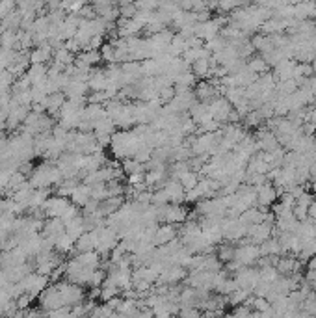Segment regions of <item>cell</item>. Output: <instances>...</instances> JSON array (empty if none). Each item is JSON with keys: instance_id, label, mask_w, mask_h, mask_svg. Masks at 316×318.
<instances>
[{"instance_id": "cell-1", "label": "cell", "mask_w": 316, "mask_h": 318, "mask_svg": "<svg viewBox=\"0 0 316 318\" xmlns=\"http://www.w3.org/2000/svg\"><path fill=\"white\" fill-rule=\"evenodd\" d=\"M261 257V249H259V244H253V242H246V244H240L234 251V259L244 266H253L257 265Z\"/></svg>"}, {"instance_id": "cell-2", "label": "cell", "mask_w": 316, "mask_h": 318, "mask_svg": "<svg viewBox=\"0 0 316 318\" xmlns=\"http://www.w3.org/2000/svg\"><path fill=\"white\" fill-rule=\"evenodd\" d=\"M277 190H275V186L270 182V180H266L264 184L261 186H257V205L255 207H259V209H263V211H268V207H272L275 201H277Z\"/></svg>"}, {"instance_id": "cell-3", "label": "cell", "mask_w": 316, "mask_h": 318, "mask_svg": "<svg viewBox=\"0 0 316 318\" xmlns=\"http://www.w3.org/2000/svg\"><path fill=\"white\" fill-rule=\"evenodd\" d=\"M188 276V270L184 268V266H179V265H168L162 272H160V276L157 279V285L158 283H164V285H173V283H180V281H184Z\"/></svg>"}, {"instance_id": "cell-4", "label": "cell", "mask_w": 316, "mask_h": 318, "mask_svg": "<svg viewBox=\"0 0 316 318\" xmlns=\"http://www.w3.org/2000/svg\"><path fill=\"white\" fill-rule=\"evenodd\" d=\"M220 86H214L211 80H201L193 88V93H195L197 101H201V103H211L216 97H221Z\"/></svg>"}, {"instance_id": "cell-5", "label": "cell", "mask_w": 316, "mask_h": 318, "mask_svg": "<svg viewBox=\"0 0 316 318\" xmlns=\"http://www.w3.org/2000/svg\"><path fill=\"white\" fill-rule=\"evenodd\" d=\"M209 108H211V114L216 121L225 123L227 117H229V112L232 110V105L225 99V97H216L214 101L209 103Z\"/></svg>"}, {"instance_id": "cell-6", "label": "cell", "mask_w": 316, "mask_h": 318, "mask_svg": "<svg viewBox=\"0 0 316 318\" xmlns=\"http://www.w3.org/2000/svg\"><path fill=\"white\" fill-rule=\"evenodd\" d=\"M69 203L71 201H69L67 197H62V195H56V194H54V195H51L47 201L43 203L41 209L47 218H53V216H62L63 209H65Z\"/></svg>"}, {"instance_id": "cell-7", "label": "cell", "mask_w": 316, "mask_h": 318, "mask_svg": "<svg viewBox=\"0 0 316 318\" xmlns=\"http://www.w3.org/2000/svg\"><path fill=\"white\" fill-rule=\"evenodd\" d=\"M179 236V229L175 223H162L157 227V233H155V238H153V244L155 246H162L171 242L173 238Z\"/></svg>"}, {"instance_id": "cell-8", "label": "cell", "mask_w": 316, "mask_h": 318, "mask_svg": "<svg viewBox=\"0 0 316 318\" xmlns=\"http://www.w3.org/2000/svg\"><path fill=\"white\" fill-rule=\"evenodd\" d=\"M164 192H166V195H168L169 203H184V186L180 184L179 179H171L169 177L168 182L164 184Z\"/></svg>"}, {"instance_id": "cell-9", "label": "cell", "mask_w": 316, "mask_h": 318, "mask_svg": "<svg viewBox=\"0 0 316 318\" xmlns=\"http://www.w3.org/2000/svg\"><path fill=\"white\" fill-rule=\"evenodd\" d=\"M62 233H65V222H63L60 216H53V218H47L45 220L43 236H53L54 240H56Z\"/></svg>"}, {"instance_id": "cell-10", "label": "cell", "mask_w": 316, "mask_h": 318, "mask_svg": "<svg viewBox=\"0 0 316 318\" xmlns=\"http://www.w3.org/2000/svg\"><path fill=\"white\" fill-rule=\"evenodd\" d=\"M89 199H91V186H89V184H84V182L78 184L73 190V194H71V201H73L74 205H78L80 209H82Z\"/></svg>"}, {"instance_id": "cell-11", "label": "cell", "mask_w": 316, "mask_h": 318, "mask_svg": "<svg viewBox=\"0 0 316 318\" xmlns=\"http://www.w3.org/2000/svg\"><path fill=\"white\" fill-rule=\"evenodd\" d=\"M212 64H216V62H212V58H199L192 64V73L197 78H209V71H211Z\"/></svg>"}, {"instance_id": "cell-12", "label": "cell", "mask_w": 316, "mask_h": 318, "mask_svg": "<svg viewBox=\"0 0 316 318\" xmlns=\"http://www.w3.org/2000/svg\"><path fill=\"white\" fill-rule=\"evenodd\" d=\"M88 89H89L88 82H78V80H73V78H71V82H69V86L63 89V93L67 95V99H73V97H86Z\"/></svg>"}, {"instance_id": "cell-13", "label": "cell", "mask_w": 316, "mask_h": 318, "mask_svg": "<svg viewBox=\"0 0 316 318\" xmlns=\"http://www.w3.org/2000/svg\"><path fill=\"white\" fill-rule=\"evenodd\" d=\"M184 51H186V39H184L180 34H175V35L171 37V41H169L166 53H168L169 56H182Z\"/></svg>"}, {"instance_id": "cell-14", "label": "cell", "mask_w": 316, "mask_h": 318, "mask_svg": "<svg viewBox=\"0 0 316 318\" xmlns=\"http://www.w3.org/2000/svg\"><path fill=\"white\" fill-rule=\"evenodd\" d=\"M54 249L63 255L71 253V251H74V238H71L67 233H62L54 242Z\"/></svg>"}, {"instance_id": "cell-15", "label": "cell", "mask_w": 316, "mask_h": 318, "mask_svg": "<svg viewBox=\"0 0 316 318\" xmlns=\"http://www.w3.org/2000/svg\"><path fill=\"white\" fill-rule=\"evenodd\" d=\"M246 65H247L249 71H253V73H257V74L266 73L268 67H270V65L266 64V60H264L263 56H251L249 60H246Z\"/></svg>"}, {"instance_id": "cell-16", "label": "cell", "mask_w": 316, "mask_h": 318, "mask_svg": "<svg viewBox=\"0 0 316 318\" xmlns=\"http://www.w3.org/2000/svg\"><path fill=\"white\" fill-rule=\"evenodd\" d=\"M199 179H201V175L197 173V171L190 170V171H186L184 175H180L179 180H180V184L184 186V190H192V188H195V186H197Z\"/></svg>"}, {"instance_id": "cell-17", "label": "cell", "mask_w": 316, "mask_h": 318, "mask_svg": "<svg viewBox=\"0 0 316 318\" xmlns=\"http://www.w3.org/2000/svg\"><path fill=\"white\" fill-rule=\"evenodd\" d=\"M234 251H236V247L232 244H220L216 247V257L220 259L221 263H229L234 259Z\"/></svg>"}, {"instance_id": "cell-18", "label": "cell", "mask_w": 316, "mask_h": 318, "mask_svg": "<svg viewBox=\"0 0 316 318\" xmlns=\"http://www.w3.org/2000/svg\"><path fill=\"white\" fill-rule=\"evenodd\" d=\"M244 121H246V128H255V127H261V125H263L264 117L259 110H249L247 116L244 117Z\"/></svg>"}, {"instance_id": "cell-19", "label": "cell", "mask_w": 316, "mask_h": 318, "mask_svg": "<svg viewBox=\"0 0 316 318\" xmlns=\"http://www.w3.org/2000/svg\"><path fill=\"white\" fill-rule=\"evenodd\" d=\"M136 13H138L136 2H121V6H119V15H121L123 19H132V17H136Z\"/></svg>"}, {"instance_id": "cell-20", "label": "cell", "mask_w": 316, "mask_h": 318, "mask_svg": "<svg viewBox=\"0 0 316 318\" xmlns=\"http://www.w3.org/2000/svg\"><path fill=\"white\" fill-rule=\"evenodd\" d=\"M80 214H82V212H80V207H78V205H74V203L71 201L67 207H65V209H63V212H62V216H60V218L67 223V222H71L73 218H76V216H80Z\"/></svg>"}, {"instance_id": "cell-21", "label": "cell", "mask_w": 316, "mask_h": 318, "mask_svg": "<svg viewBox=\"0 0 316 318\" xmlns=\"http://www.w3.org/2000/svg\"><path fill=\"white\" fill-rule=\"evenodd\" d=\"M236 288H238V283H236L234 279H229V277H227V279L216 288V292L221 294V296H229L232 290H236Z\"/></svg>"}, {"instance_id": "cell-22", "label": "cell", "mask_w": 316, "mask_h": 318, "mask_svg": "<svg viewBox=\"0 0 316 318\" xmlns=\"http://www.w3.org/2000/svg\"><path fill=\"white\" fill-rule=\"evenodd\" d=\"M17 10V0H0V21Z\"/></svg>"}, {"instance_id": "cell-23", "label": "cell", "mask_w": 316, "mask_h": 318, "mask_svg": "<svg viewBox=\"0 0 316 318\" xmlns=\"http://www.w3.org/2000/svg\"><path fill=\"white\" fill-rule=\"evenodd\" d=\"M175 95H177V93H175V86H168V88L158 89V99H160V103H162V105L169 103V101H171Z\"/></svg>"}, {"instance_id": "cell-24", "label": "cell", "mask_w": 316, "mask_h": 318, "mask_svg": "<svg viewBox=\"0 0 316 318\" xmlns=\"http://www.w3.org/2000/svg\"><path fill=\"white\" fill-rule=\"evenodd\" d=\"M54 270V265L53 261H47V263H41V265L35 266V272L37 274H41V276H51Z\"/></svg>"}, {"instance_id": "cell-25", "label": "cell", "mask_w": 316, "mask_h": 318, "mask_svg": "<svg viewBox=\"0 0 316 318\" xmlns=\"http://www.w3.org/2000/svg\"><path fill=\"white\" fill-rule=\"evenodd\" d=\"M11 101V91L10 89H4L0 91V106H8Z\"/></svg>"}, {"instance_id": "cell-26", "label": "cell", "mask_w": 316, "mask_h": 318, "mask_svg": "<svg viewBox=\"0 0 316 318\" xmlns=\"http://www.w3.org/2000/svg\"><path fill=\"white\" fill-rule=\"evenodd\" d=\"M309 220H316V199H313V203L309 205Z\"/></svg>"}, {"instance_id": "cell-27", "label": "cell", "mask_w": 316, "mask_h": 318, "mask_svg": "<svg viewBox=\"0 0 316 318\" xmlns=\"http://www.w3.org/2000/svg\"><path fill=\"white\" fill-rule=\"evenodd\" d=\"M311 65H313V71H315V74H316V56L313 58V62H311Z\"/></svg>"}, {"instance_id": "cell-28", "label": "cell", "mask_w": 316, "mask_h": 318, "mask_svg": "<svg viewBox=\"0 0 316 318\" xmlns=\"http://www.w3.org/2000/svg\"><path fill=\"white\" fill-rule=\"evenodd\" d=\"M315 136H316V130H315Z\"/></svg>"}]
</instances>
